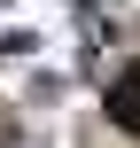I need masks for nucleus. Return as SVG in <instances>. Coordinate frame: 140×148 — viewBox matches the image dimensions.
Wrapping results in <instances>:
<instances>
[{
	"mask_svg": "<svg viewBox=\"0 0 140 148\" xmlns=\"http://www.w3.org/2000/svg\"><path fill=\"white\" fill-rule=\"evenodd\" d=\"M101 109H109V125H125V133H140V62H125V70L109 78Z\"/></svg>",
	"mask_w": 140,
	"mask_h": 148,
	"instance_id": "nucleus-1",
	"label": "nucleus"
}]
</instances>
